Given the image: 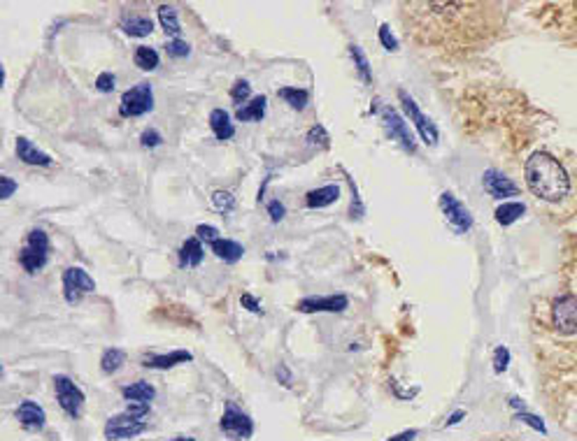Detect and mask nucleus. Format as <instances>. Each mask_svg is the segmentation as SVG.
<instances>
[{
  "label": "nucleus",
  "instance_id": "1",
  "mask_svg": "<svg viewBox=\"0 0 577 441\" xmlns=\"http://www.w3.org/2000/svg\"><path fill=\"white\" fill-rule=\"evenodd\" d=\"M526 184L538 198L547 202L564 200L571 191V179L564 165L549 153H533L526 160Z\"/></svg>",
  "mask_w": 577,
  "mask_h": 441
},
{
  "label": "nucleus",
  "instance_id": "2",
  "mask_svg": "<svg viewBox=\"0 0 577 441\" xmlns=\"http://www.w3.org/2000/svg\"><path fill=\"white\" fill-rule=\"evenodd\" d=\"M47 251H50V240H47V235L42 230H30L26 247H23L19 253L21 267L30 274L38 272V269H42L47 263Z\"/></svg>",
  "mask_w": 577,
  "mask_h": 441
},
{
  "label": "nucleus",
  "instance_id": "3",
  "mask_svg": "<svg viewBox=\"0 0 577 441\" xmlns=\"http://www.w3.org/2000/svg\"><path fill=\"white\" fill-rule=\"evenodd\" d=\"M154 107V93L149 84H137L121 98V117H142Z\"/></svg>",
  "mask_w": 577,
  "mask_h": 441
},
{
  "label": "nucleus",
  "instance_id": "4",
  "mask_svg": "<svg viewBox=\"0 0 577 441\" xmlns=\"http://www.w3.org/2000/svg\"><path fill=\"white\" fill-rule=\"evenodd\" d=\"M54 386H56V397H59L61 409L68 416H72V418H77L84 404V393L68 377H56Z\"/></svg>",
  "mask_w": 577,
  "mask_h": 441
},
{
  "label": "nucleus",
  "instance_id": "5",
  "mask_svg": "<svg viewBox=\"0 0 577 441\" xmlns=\"http://www.w3.org/2000/svg\"><path fill=\"white\" fill-rule=\"evenodd\" d=\"M93 288H96L93 279L82 267H70L63 272V290H66V300L70 305H75L84 293H91Z\"/></svg>",
  "mask_w": 577,
  "mask_h": 441
},
{
  "label": "nucleus",
  "instance_id": "6",
  "mask_svg": "<svg viewBox=\"0 0 577 441\" xmlns=\"http://www.w3.org/2000/svg\"><path fill=\"white\" fill-rule=\"evenodd\" d=\"M552 316H554V325L564 334L577 332V298H573V295H561L554 302Z\"/></svg>",
  "mask_w": 577,
  "mask_h": 441
},
{
  "label": "nucleus",
  "instance_id": "7",
  "mask_svg": "<svg viewBox=\"0 0 577 441\" xmlns=\"http://www.w3.org/2000/svg\"><path fill=\"white\" fill-rule=\"evenodd\" d=\"M222 430L224 435H229L231 439H247L251 435V425L249 416L242 413L235 404H226V411H224V418H222Z\"/></svg>",
  "mask_w": 577,
  "mask_h": 441
},
{
  "label": "nucleus",
  "instance_id": "8",
  "mask_svg": "<svg viewBox=\"0 0 577 441\" xmlns=\"http://www.w3.org/2000/svg\"><path fill=\"white\" fill-rule=\"evenodd\" d=\"M440 207L445 211L447 220H450V223L457 228L459 233L470 230V225H473V216H470V211L463 207L452 193H442L440 195Z\"/></svg>",
  "mask_w": 577,
  "mask_h": 441
},
{
  "label": "nucleus",
  "instance_id": "9",
  "mask_svg": "<svg viewBox=\"0 0 577 441\" xmlns=\"http://www.w3.org/2000/svg\"><path fill=\"white\" fill-rule=\"evenodd\" d=\"M144 430V421H137L133 416L128 413H121V416H115V418L108 421V425H105V437L108 439H131L135 435H140Z\"/></svg>",
  "mask_w": 577,
  "mask_h": 441
},
{
  "label": "nucleus",
  "instance_id": "10",
  "mask_svg": "<svg viewBox=\"0 0 577 441\" xmlns=\"http://www.w3.org/2000/svg\"><path fill=\"white\" fill-rule=\"evenodd\" d=\"M382 119H384V126H387L389 135H392L394 140L401 142L408 151L417 149V144H414V137L410 133L408 124H405V121L401 119V114H398L396 110H392V107H384V110H382Z\"/></svg>",
  "mask_w": 577,
  "mask_h": 441
},
{
  "label": "nucleus",
  "instance_id": "11",
  "mask_svg": "<svg viewBox=\"0 0 577 441\" xmlns=\"http://www.w3.org/2000/svg\"><path fill=\"white\" fill-rule=\"evenodd\" d=\"M398 98H401V102L405 105V112L410 114L412 124L417 126V130L421 133V137H424V142H426V144H435V142H438V128H435L433 124H430V121L424 117V114H421V110L417 107V102H414L408 93L401 91V93H398Z\"/></svg>",
  "mask_w": 577,
  "mask_h": 441
},
{
  "label": "nucleus",
  "instance_id": "12",
  "mask_svg": "<svg viewBox=\"0 0 577 441\" xmlns=\"http://www.w3.org/2000/svg\"><path fill=\"white\" fill-rule=\"evenodd\" d=\"M349 300L345 295H331V298H305L300 300L298 309L305 314L312 312H345Z\"/></svg>",
  "mask_w": 577,
  "mask_h": 441
},
{
  "label": "nucleus",
  "instance_id": "13",
  "mask_svg": "<svg viewBox=\"0 0 577 441\" xmlns=\"http://www.w3.org/2000/svg\"><path fill=\"white\" fill-rule=\"evenodd\" d=\"M484 189L489 191L493 198H512V195L519 193V186L508 179L505 175L496 172V170H489V172L484 175Z\"/></svg>",
  "mask_w": 577,
  "mask_h": 441
},
{
  "label": "nucleus",
  "instance_id": "14",
  "mask_svg": "<svg viewBox=\"0 0 577 441\" xmlns=\"http://www.w3.org/2000/svg\"><path fill=\"white\" fill-rule=\"evenodd\" d=\"M17 418L21 421V425H26V428H30V430H40V428L45 425L47 416H45V409H42V406L35 404V402H30V399H26V402H21V404H19Z\"/></svg>",
  "mask_w": 577,
  "mask_h": 441
},
{
  "label": "nucleus",
  "instance_id": "15",
  "mask_svg": "<svg viewBox=\"0 0 577 441\" xmlns=\"http://www.w3.org/2000/svg\"><path fill=\"white\" fill-rule=\"evenodd\" d=\"M17 153H19V160L28 163V165H52V158L47 156L45 151H40L38 146L30 144L26 137H19L17 140Z\"/></svg>",
  "mask_w": 577,
  "mask_h": 441
},
{
  "label": "nucleus",
  "instance_id": "16",
  "mask_svg": "<svg viewBox=\"0 0 577 441\" xmlns=\"http://www.w3.org/2000/svg\"><path fill=\"white\" fill-rule=\"evenodd\" d=\"M193 360V355L189 351H173L168 355H149L144 358V367H152V370H168V367H175L180 363H189Z\"/></svg>",
  "mask_w": 577,
  "mask_h": 441
},
{
  "label": "nucleus",
  "instance_id": "17",
  "mask_svg": "<svg viewBox=\"0 0 577 441\" xmlns=\"http://www.w3.org/2000/svg\"><path fill=\"white\" fill-rule=\"evenodd\" d=\"M121 28L131 37H144L154 30V23L149 16L144 14H126L124 19H121Z\"/></svg>",
  "mask_w": 577,
  "mask_h": 441
},
{
  "label": "nucleus",
  "instance_id": "18",
  "mask_svg": "<svg viewBox=\"0 0 577 441\" xmlns=\"http://www.w3.org/2000/svg\"><path fill=\"white\" fill-rule=\"evenodd\" d=\"M210 126H212V133L217 140H231V137L235 135V128L231 124L229 112H224V110H215L212 114H210Z\"/></svg>",
  "mask_w": 577,
  "mask_h": 441
},
{
  "label": "nucleus",
  "instance_id": "19",
  "mask_svg": "<svg viewBox=\"0 0 577 441\" xmlns=\"http://www.w3.org/2000/svg\"><path fill=\"white\" fill-rule=\"evenodd\" d=\"M338 198H340V189H338V186H324V189H316L312 193H307V207H312V209L329 207Z\"/></svg>",
  "mask_w": 577,
  "mask_h": 441
},
{
  "label": "nucleus",
  "instance_id": "20",
  "mask_svg": "<svg viewBox=\"0 0 577 441\" xmlns=\"http://www.w3.org/2000/svg\"><path fill=\"white\" fill-rule=\"evenodd\" d=\"M212 253L217 258H222L224 263H238V260L242 258V253H245V249L240 247L238 242H231V240H217L212 244Z\"/></svg>",
  "mask_w": 577,
  "mask_h": 441
},
{
  "label": "nucleus",
  "instance_id": "21",
  "mask_svg": "<svg viewBox=\"0 0 577 441\" xmlns=\"http://www.w3.org/2000/svg\"><path fill=\"white\" fill-rule=\"evenodd\" d=\"M121 395L126 399H131V402H142V404H149L154 395H156V390L154 386H149L147 381H137V383H131V386H126L121 390Z\"/></svg>",
  "mask_w": 577,
  "mask_h": 441
},
{
  "label": "nucleus",
  "instance_id": "22",
  "mask_svg": "<svg viewBox=\"0 0 577 441\" xmlns=\"http://www.w3.org/2000/svg\"><path fill=\"white\" fill-rule=\"evenodd\" d=\"M202 260V247L196 237H191V240H186L180 249V265L182 267H196L200 265Z\"/></svg>",
  "mask_w": 577,
  "mask_h": 441
},
{
  "label": "nucleus",
  "instance_id": "23",
  "mask_svg": "<svg viewBox=\"0 0 577 441\" xmlns=\"http://www.w3.org/2000/svg\"><path fill=\"white\" fill-rule=\"evenodd\" d=\"M526 207L522 202H503V205L496 209V220L501 225H512L519 216H524Z\"/></svg>",
  "mask_w": 577,
  "mask_h": 441
},
{
  "label": "nucleus",
  "instance_id": "24",
  "mask_svg": "<svg viewBox=\"0 0 577 441\" xmlns=\"http://www.w3.org/2000/svg\"><path fill=\"white\" fill-rule=\"evenodd\" d=\"M235 117H238L240 121H261L265 117V98L263 95L254 98V100H251L249 105L240 107Z\"/></svg>",
  "mask_w": 577,
  "mask_h": 441
},
{
  "label": "nucleus",
  "instance_id": "25",
  "mask_svg": "<svg viewBox=\"0 0 577 441\" xmlns=\"http://www.w3.org/2000/svg\"><path fill=\"white\" fill-rule=\"evenodd\" d=\"M159 19H161V26H164L166 33L170 35H180V21H177V10L170 5H161L159 7Z\"/></svg>",
  "mask_w": 577,
  "mask_h": 441
},
{
  "label": "nucleus",
  "instance_id": "26",
  "mask_svg": "<svg viewBox=\"0 0 577 441\" xmlns=\"http://www.w3.org/2000/svg\"><path fill=\"white\" fill-rule=\"evenodd\" d=\"M135 65L140 70H156L159 68V54H156V49H152V47H137Z\"/></svg>",
  "mask_w": 577,
  "mask_h": 441
},
{
  "label": "nucleus",
  "instance_id": "27",
  "mask_svg": "<svg viewBox=\"0 0 577 441\" xmlns=\"http://www.w3.org/2000/svg\"><path fill=\"white\" fill-rule=\"evenodd\" d=\"M124 360H126V353L121 348H108L101 358V367H103L105 374H112V372H117L121 365H124Z\"/></svg>",
  "mask_w": 577,
  "mask_h": 441
},
{
  "label": "nucleus",
  "instance_id": "28",
  "mask_svg": "<svg viewBox=\"0 0 577 441\" xmlns=\"http://www.w3.org/2000/svg\"><path fill=\"white\" fill-rule=\"evenodd\" d=\"M280 98L287 100L294 110H303L307 105V91L303 88H280Z\"/></svg>",
  "mask_w": 577,
  "mask_h": 441
},
{
  "label": "nucleus",
  "instance_id": "29",
  "mask_svg": "<svg viewBox=\"0 0 577 441\" xmlns=\"http://www.w3.org/2000/svg\"><path fill=\"white\" fill-rule=\"evenodd\" d=\"M352 56L356 61V68H359V75L363 81H372V75H370V65H368V59L363 56V52L359 47H352Z\"/></svg>",
  "mask_w": 577,
  "mask_h": 441
},
{
  "label": "nucleus",
  "instance_id": "30",
  "mask_svg": "<svg viewBox=\"0 0 577 441\" xmlns=\"http://www.w3.org/2000/svg\"><path fill=\"white\" fill-rule=\"evenodd\" d=\"M212 202H215V207L219 211H231L233 205H235V200H233V195L229 191H217L212 195Z\"/></svg>",
  "mask_w": 577,
  "mask_h": 441
},
{
  "label": "nucleus",
  "instance_id": "31",
  "mask_svg": "<svg viewBox=\"0 0 577 441\" xmlns=\"http://www.w3.org/2000/svg\"><path fill=\"white\" fill-rule=\"evenodd\" d=\"M510 365V351L505 346H498L493 353V370L496 372H505Z\"/></svg>",
  "mask_w": 577,
  "mask_h": 441
},
{
  "label": "nucleus",
  "instance_id": "32",
  "mask_svg": "<svg viewBox=\"0 0 577 441\" xmlns=\"http://www.w3.org/2000/svg\"><path fill=\"white\" fill-rule=\"evenodd\" d=\"M249 93H251V86H249V81H245V79H242V81H235V86H233V91H231V98H233L235 102L240 105V102H245V100H247V98H249Z\"/></svg>",
  "mask_w": 577,
  "mask_h": 441
},
{
  "label": "nucleus",
  "instance_id": "33",
  "mask_svg": "<svg viewBox=\"0 0 577 441\" xmlns=\"http://www.w3.org/2000/svg\"><path fill=\"white\" fill-rule=\"evenodd\" d=\"M517 421H522V423H526V425H531L535 432H540V435H547V428H544V423L538 418V416L522 411V413H517Z\"/></svg>",
  "mask_w": 577,
  "mask_h": 441
},
{
  "label": "nucleus",
  "instance_id": "34",
  "mask_svg": "<svg viewBox=\"0 0 577 441\" xmlns=\"http://www.w3.org/2000/svg\"><path fill=\"white\" fill-rule=\"evenodd\" d=\"M166 52L173 59H182V56H189V45L182 42V40H173V42H168Z\"/></svg>",
  "mask_w": 577,
  "mask_h": 441
},
{
  "label": "nucleus",
  "instance_id": "35",
  "mask_svg": "<svg viewBox=\"0 0 577 441\" xmlns=\"http://www.w3.org/2000/svg\"><path fill=\"white\" fill-rule=\"evenodd\" d=\"M379 40H382V45H384V49H389V52H396V49H398V40L392 35V30H389L387 23H382V26H379Z\"/></svg>",
  "mask_w": 577,
  "mask_h": 441
},
{
  "label": "nucleus",
  "instance_id": "36",
  "mask_svg": "<svg viewBox=\"0 0 577 441\" xmlns=\"http://www.w3.org/2000/svg\"><path fill=\"white\" fill-rule=\"evenodd\" d=\"M140 142H142V146H159L161 142H164V137H161L159 130L147 128V130H144V133H142Z\"/></svg>",
  "mask_w": 577,
  "mask_h": 441
},
{
  "label": "nucleus",
  "instance_id": "37",
  "mask_svg": "<svg viewBox=\"0 0 577 441\" xmlns=\"http://www.w3.org/2000/svg\"><path fill=\"white\" fill-rule=\"evenodd\" d=\"M96 86H98V91H103V93L115 91V75L103 72V75H98V79H96Z\"/></svg>",
  "mask_w": 577,
  "mask_h": 441
},
{
  "label": "nucleus",
  "instance_id": "38",
  "mask_svg": "<svg viewBox=\"0 0 577 441\" xmlns=\"http://www.w3.org/2000/svg\"><path fill=\"white\" fill-rule=\"evenodd\" d=\"M196 233H198L200 240H205V242H210V244H215V242L219 240V237H217L219 230H217L215 225H198V228H196Z\"/></svg>",
  "mask_w": 577,
  "mask_h": 441
},
{
  "label": "nucleus",
  "instance_id": "39",
  "mask_svg": "<svg viewBox=\"0 0 577 441\" xmlns=\"http://www.w3.org/2000/svg\"><path fill=\"white\" fill-rule=\"evenodd\" d=\"M307 140L310 142H319L321 146H329V135H326V130H324L321 126H314L310 133H307Z\"/></svg>",
  "mask_w": 577,
  "mask_h": 441
},
{
  "label": "nucleus",
  "instance_id": "40",
  "mask_svg": "<svg viewBox=\"0 0 577 441\" xmlns=\"http://www.w3.org/2000/svg\"><path fill=\"white\" fill-rule=\"evenodd\" d=\"M147 411H149V404H142V402H131L126 409V413L133 416V418H137V421H142L144 416H147Z\"/></svg>",
  "mask_w": 577,
  "mask_h": 441
},
{
  "label": "nucleus",
  "instance_id": "41",
  "mask_svg": "<svg viewBox=\"0 0 577 441\" xmlns=\"http://www.w3.org/2000/svg\"><path fill=\"white\" fill-rule=\"evenodd\" d=\"M284 211H287V209H284V205H282L280 200H273L270 205H268V214H270L273 220H282L284 218Z\"/></svg>",
  "mask_w": 577,
  "mask_h": 441
},
{
  "label": "nucleus",
  "instance_id": "42",
  "mask_svg": "<svg viewBox=\"0 0 577 441\" xmlns=\"http://www.w3.org/2000/svg\"><path fill=\"white\" fill-rule=\"evenodd\" d=\"M0 184H3V193H0V198H3V200L12 198V193L17 191V184H14L10 177H3V179H0Z\"/></svg>",
  "mask_w": 577,
  "mask_h": 441
},
{
  "label": "nucleus",
  "instance_id": "43",
  "mask_svg": "<svg viewBox=\"0 0 577 441\" xmlns=\"http://www.w3.org/2000/svg\"><path fill=\"white\" fill-rule=\"evenodd\" d=\"M242 305H245L249 312H254V314L261 312V305H258V302L251 298V295H242Z\"/></svg>",
  "mask_w": 577,
  "mask_h": 441
},
{
  "label": "nucleus",
  "instance_id": "44",
  "mask_svg": "<svg viewBox=\"0 0 577 441\" xmlns=\"http://www.w3.org/2000/svg\"><path fill=\"white\" fill-rule=\"evenodd\" d=\"M414 437H417V430H405V432H401V435H396L387 441H412Z\"/></svg>",
  "mask_w": 577,
  "mask_h": 441
},
{
  "label": "nucleus",
  "instance_id": "45",
  "mask_svg": "<svg viewBox=\"0 0 577 441\" xmlns=\"http://www.w3.org/2000/svg\"><path fill=\"white\" fill-rule=\"evenodd\" d=\"M463 416H466V411H454V413L450 416V418H447V423H445V425H447V428L457 425V423H459V421L463 418Z\"/></svg>",
  "mask_w": 577,
  "mask_h": 441
},
{
  "label": "nucleus",
  "instance_id": "46",
  "mask_svg": "<svg viewBox=\"0 0 577 441\" xmlns=\"http://www.w3.org/2000/svg\"><path fill=\"white\" fill-rule=\"evenodd\" d=\"M168 441H193L191 437H175V439H168Z\"/></svg>",
  "mask_w": 577,
  "mask_h": 441
}]
</instances>
